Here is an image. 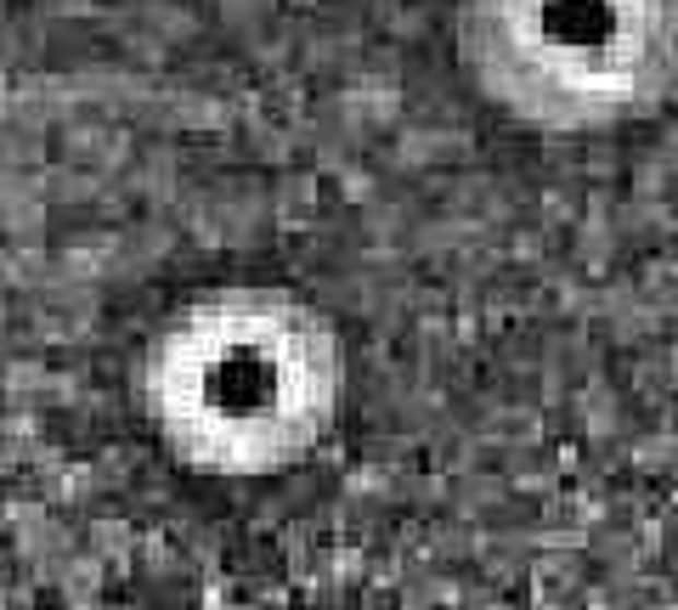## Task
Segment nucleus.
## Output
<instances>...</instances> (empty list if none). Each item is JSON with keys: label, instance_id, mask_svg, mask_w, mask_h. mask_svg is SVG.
I'll list each match as a JSON object with an SVG mask.
<instances>
[{"label": "nucleus", "instance_id": "f257e3e1", "mask_svg": "<svg viewBox=\"0 0 678 610\" xmlns=\"http://www.w3.org/2000/svg\"><path fill=\"white\" fill-rule=\"evenodd\" d=\"M136 401L159 447L210 481H266L339 424L346 345L328 312L278 283L182 300L136 356Z\"/></svg>", "mask_w": 678, "mask_h": 610}, {"label": "nucleus", "instance_id": "f03ea898", "mask_svg": "<svg viewBox=\"0 0 678 610\" xmlns=\"http://www.w3.org/2000/svg\"><path fill=\"white\" fill-rule=\"evenodd\" d=\"M469 85L531 130L588 136L678 96V0H458Z\"/></svg>", "mask_w": 678, "mask_h": 610}]
</instances>
